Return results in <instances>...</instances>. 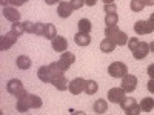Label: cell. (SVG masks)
Returning a JSON list of instances; mask_svg holds the SVG:
<instances>
[{"label":"cell","mask_w":154,"mask_h":115,"mask_svg":"<svg viewBox=\"0 0 154 115\" xmlns=\"http://www.w3.org/2000/svg\"><path fill=\"white\" fill-rule=\"evenodd\" d=\"M62 0H45L46 5H56V3H60Z\"/></svg>","instance_id":"cell-37"},{"label":"cell","mask_w":154,"mask_h":115,"mask_svg":"<svg viewBox=\"0 0 154 115\" xmlns=\"http://www.w3.org/2000/svg\"><path fill=\"white\" fill-rule=\"evenodd\" d=\"M105 23H106V26H116V25L119 23L117 12H114V14H106L105 16Z\"/></svg>","instance_id":"cell-28"},{"label":"cell","mask_w":154,"mask_h":115,"mask_svg":"<svg viewBox=\"0 0 154 115\" xmlns=\"http://www.w3.org/2000/svg\"><path fill=\"white\" fill-rule=\"evenodd\" d=\"M93 109L96 114H105L108 111V103L103 100V98H99L94 101V105H93Z\"/></svg>","instance_id":"cell-20"},{"label":"cell","mask_w":154,"mask_h":115,"mask_svg":"<svg viewBox=\"0 0 154 115\" xmlns=\"http://www.w3.org/2000/svg\"><path fill=\"white\" fill-rule=\"evenodd\" d=\"M75 61V55L72 54V52H63L62 55H60V58L57 60V65H59V68L65 72V71H68L69 68H71V65Z\"/></svg>","instance_id":"cell-6"},{"label":"cell","mask_w":154,"mask_h":115,"mask_svg":"<svg viewBox=\"0 0 154 115\" xmlns=\"http://www.w3.org/2000/svg\"><path fill=\"white\" fill-rule=\"evenodd\" d=\"M145 6H154V0H143Z\"/></svg>","instance_id":"cell-40"},{"label":"cell","mask_w":154,"mask_h":115,"mask_svg":"<svg viewBox=\"0 0 154 115\" xmlns=\"http://www.w3.org/2000/svg\"><path fill=\"white\" fill-rule=\"evenodd\" d=\"M149 25H151V26H152V29H154V12H151V16H149Z\"/></svg>","instance_id":"cell-39"},{"label":"cell","mask_w":154,"mask_h":115,"mask_svg":"<svg viewBox=\"0 0 154 115\" xmlns=\"http://www.w3.org/2000/svg\"><path fill=\"white\" fill-rule=\"evenodd\" d=\"M16 108L19 112H28L29 109H38V108H42V98L26 92L23 97L17 98Z\"/></svg>","instance_id":"cell-1"},{"label":"cell","mask_w":154,"mask_h":115,"mask_svg":"<svg viewBox=\"0 0 154 115\" xmlns=\"http://www.w3.org/2000/svg\"><path fill=\"white\" fill-rule=\"evenodd\" d=\"M2 5H3V8L8 6V5H9V0H2Z\"/></svg>","instance_id":"cell-42"},{"label":"cell","mask_w":154,"mask_h":115,"mask_svg":"<svg viewBox=\"0 0 154 115\" xmlns=\"http://www.w3.org/2000/svg\"><path fill=\"white\" fill-rule=\"evenodd\" d=\"M103 11L106 12V14H114V12H117V6H116L114 3H108L103 6Z\"/></svg>","instance_id":"cell-32"},{"label":"cell","mask_w":154,"mask_h":115,"mask_svg":"<svg viewBox=\"0 0 154 115\" xmlns=\"http://www.w3.org/2000/svg\"><path fill=\"white\" fill-rule=\"evenodd\" d=\"M102 2H103L105 5H108V3H114V0H102Z\"/></svg>","instance_id":"cell-43"},{"label":"cell","mask_w":154,"mask_h":115,"mask_svg":"<svg viewBox=\"0 0 154 115\" xmlns=\"http://www.w3.org/2000/svg\"><path fill=\"white\" fill-rule=\"evenodd\" d=\"M3 17L14 23V22L20 20V12L16 9V6H5L3 8Z\"/></svg>","instance_id":"cell-14"},{"label":"cell","mask_w":154,"mask_h":115,"mask_svg":"<svg viewBox=\"0 0 154 115\" xmlns=\"http://www.w3.org/2000/svg\"><path fill=\"white\" fill-rule=\"evenodd\" d=\"M85 86H86V80H83L82 77H77V78H74L72 81H69V92L72 95H79L82 92H85Z\"/></svg>","instance_id":"cell-9"},{"label":"cell","mask_w":154,"mask_h":115,"mask_svg":"<svg viewBox=\"0 0 154 115\" xmlns=\"http://www.w3.org/2000/svg\"><path fill=\"white\" fill-rule=\"evenodd\" d=\"M97 89H99V86H97V81H94V80H86L85 92H86L88 95H94V94L97 92Z\"/></svg>","instance_id":"cell-26"},{"label":"cell","mask_w":154,"mask_h":115,"mask_svg":"<svg viewBox=\"0 0 154 115\" xmlns=\"http://www.w3.org/2000/svg\"><path fill=\"white\" fill-rule=\"evenodd\" d=\"M51 42H53V49L56 51V52H63V51L68 49V42H66V38L62 37V35L54 37Z\"/></svg>","instance_id":"cell-15"},{"label":"cell","mask_w":154,"mask_h":115,"mask_svg":"<svg viewBox=\"0 0 154 115\" xmlns=\"http://www.w3.org/2000/svg\"><path fill=\"white\" fill-rule=\"evenodd\" d=\"M71 6H72V9H80L83 5H85V0H71Z\"/></svg>","instance_id":"cell-33"},{"label":"cell","mask_w":154,"mask_h":115,"mask_svg":"<svg viewBox=\"0 0 154 115\" xmlns=\"http://www.w3.org/2000/svg\"><path fill=\"white\" fill-rule=\"evenodd\" d=\"M11 32H14L17 37H20L23 32H26V31H25V25L20 20L19 22H14V23L11 25Z\"/></svg>","instance_id":"cell-25"},{"label":"cell","mask_w":154,"mask_h":115,"mask_svg":"<svg viewBox=\"0 0 154 115\" xmlns=\"http://www.w3.org/2000/svg\"><path fill=\"white\" fill-rule=\"evenodd\" d=\"M154 109V98L151 97H145L140 101V111L142 112H151Z\"/></svg>","instance_id":"cell-21"},{"label":"cell","mask_w":154,"mask_h":115,"mask_svg":"<svg viewBox=\"0 0 154 115\" xmlns=\"http://www.w3.org/2000/svg\"><path fill=\"white\" fill-rule=\"evenodd\" d=\"M139 43H140V40H139L137 37H131L130 40H128V43H126V45H128V49L134 51V49L137 48V45H139Z\"/></svg>","instance_id":"cell-30"},{"label":"cell","mask_w":154,"mask_h":115,"mask_svg":"<svg viewBox=\"0 0 154 115\" xmlns=\"http://www.w3.org/2000/svg\"><path fill=\"white\" fill-rule=\"evenodd\" d=\"M45 26H46V23H35V35H40V37H43V32H45Z\"/></svg>","instance_id":"cell-31"},{"label":"cell","mask_w":154,"mask_h":115,"mask_svg":"<svg viewBox=\"0 0 154 115\" xmlns=\"http://www.w3.org/2000/svg\"><path fill=\"white\" fill-rule=\"evenodd\" d=\"M126 92L123 91V87H112L108 91V100L111 101V103H116V105H120L122 103V100L126 97L125 95Z\"/></svg>","instance_id":"cell-10"},{"label":"cell","mask_w":154,"mask_h":115,"mask_svg":"<svg viewBox=\"0 0 154 115\" xmlns=\"http://www.w3.org/2000/svg\"><path fill=\"white\" fill-rule=\"evenodd\" d=\"M17 35L14 34V32H6V34H3L2 37H0V51H8L12 45H16V42H17Z\"/></svg>","instance_id":"cell-7"},{"label":"cell","mask_w":154,"mask_h":115,"mask_svg":"<svg viewBox=\"0 0 154 115\" xmlns=\"http://www.w3.org/2000/svg\"><path fill=\"white\" fill-rule=\"evenodd\" d=\"M97 3V0H85V5H88V6H94Z\"/></svg>","instance_id":"cell-38"},{"label":"cell","mask_w":154,"mask_h":115,"mask_svg":"<svg viewBox=\"0 0 154 115\" xmlns=\"http://www.w3.org/2000/svg\"><path fill=\"white\" fill-rule=\"evenodd\" d=\"M74 42L79 46H88L91 43V37H89V34H85V32H77L74 35Z\"/></svg>","instance_id":"cell-17"},{"label":"cell","mask_w":154,"mask_h":115,"mask_svg":"<svg viewBox=\"0 0 154 115\" xmlns=\"http://www.w3.org/2000/svg\"><path fill=\"white\" fill-rule=\"evenodd\" d=\"M105 35L109 37V38H112L114 43L117 45V46H125V45L128 43V35H126L123 31L119 29L117 25H116V26H106Z\"/></svg>","instance_id":"cell-2"},{"label":"cell","mask_w":154,"mask_h":115,"mask_svg":"<svg viewBox=\"0 0 154 115\" xmlns=\"http://www.w3.org/2000/svg\"><path fill=\"white\" fill-rule=\"evenodd\" d=\"M25 25V31H26L28 34H34L35 32V23L31 22V20H26V22H23Z\"/></svg>","instance_id":"cell-29"},{"label":"cell","mask_w":154,"mask_h":115,"mask_svg":"<svg viewBox=\"0 0 154 115\" xmlns=\"http://www.w3.org/2000/svg\"><path fill=\"white\" fill-rule=\"evenodd\" d=\"M108 74L111 77H114V78H122V77H125L128 74V68L122 61H114L108 66Z\"/></svg>","instance_id":"cell-5"},{"label":"cell","mask_w":154,"mask_h":115,"mask_svg":"<svg viewBox=\"0 0 154 115\" xmlns=\"http://www.w3.org/2000/svg\"><path fill=\"white\" fill-rule=\"evenodd\" d=\"M100 49H102V52H112V51L116 49V43H114V40L112 38H109V37H105L103 40L100 42Z\"/></svg>","instance_id":"cell-18"},{"label":"cell","mask_w":154,"mask_h":115,"mask_svg":"<svg viewBox=\"0 0 154 115\" xmlns=\"http://www.w3.org/2000/svg\"><path fill=\"white\" fill-rule=\"evenodd\" d=\"M43 37L46 38V40H53L54 37H57V29H56V26H54L53 23H46Z\"/></svg>","instance_id":"cell-22"},{"label":"cell","mask_w":154,"mask_h":115,"mask_svg":"<svg viewBox=\"0 0 154 115\" xmlns=\"http://www.w3.org/2000/svg\"><path fill=\"white\" fill-rule=\"evenodd\" d=\"M134 31L139 35H145V34H151L154 29H152V26L149 25L148 20H137L134 23Z\"/></svg>","instance_id":"cell-12"},{"label":"cell","mask_w":154,"mask_h":115,"mask_svg":"<svg viewBox=\"0 0 154 115\" xmlns=\"http://www.w3.org/2000/svg\"><path fill=\"white\" fill-rule=\"evenodd\" d=\"M133 52V57L136 58V60H143L151 51H149V45L148 43H145V42H140L139 45H137V48L134 49V51H131Z\"/></svg>","instance_id":"cell-11"},{"label":"cell","mask_w":154,"mask_h":115,"mask_svg":"<svg viewBox=\"0 0 154 115\" xmlns=\"http://www.w3.org/2000/svg\"><path fill=\"white\" fill-rule=\"evenodd\" d=\"M120 108L126 115H139L142 112L140 111V105H137V101L131 97H125L120 103Z\"/></svg>","instance_id":"cell-3"},{"label":"cell","mask_w":154,"mask_h":115,"mask_svg":"<svg viewBox=\"0 0 154 115\" xmlns=\"http://www.w3.org/2000/svg\"><path fill=\"white\" fill-rule=\"evenodd\" d=\"M72 6H71V3H68V2H62L59 3V6H57V14H59V17H62V19H68L71 14H72Z\"/></svg>","instance_id":"cell-16"},{"label":"cell","mask_w":154,"mask_h":115,"mask_svg":"<svg viewBox=\"0 0 154 115\" xmlns=\"http://www.w3.org/2000/svg\"><path fill=\"white\" fill-rule=\"evenodd\" d=\"M77 26H79V32H85V34H89V31L93 29V25H91V22H89L88 19H82V20H79Z\"/></svg>","instance_id":"cell-24"},{"label":"cell","mask_w":154,"mask_h":115,"mask_svg":"<svg viewBox=\"0 0 154 115\" xmlns=\"http://www.w3.org/2000/svg\"><path fill=\"white\" fill-rule=\"evenodd\" d=\"M146 74L151 77V78H154V63L148 66V69H146Z\"/></svg>","instance_id":"cell-36"},{"label":"cell","mask_w":154,"mask_h":115,"mask_svg":"<svg viewBox=\"0 0 154 115\" xmlns=\"http://www.w3.org/2000/svg\"><path fill=\"white\" fill-rule=\"evenodd\" d=\"M130 8L133 12H142L145 8V3H143V0H131Z\"/></svg>","instance_id":"cell-27"},{"label":"cell","mask_w":154,"mask_h":115,"mask_svg":"<svg viewBox=\"0 0 154 115\" xmlns=\"http://www.w3.org/2000/svg\"><path fill=\"white\" fill-rule=\"evenodd\" d=\"M37 77L40 78V81L43 83H51V77H49V69L48 66H40L37 71Z\"/></svg>","instance_id":"cell-23"},{"label":"cell","mask_w":154,"mask_h":115,"mask_svg":"<svg viewBox=\"0 0 154 115\" xmlns=\"http://www.w3.org/2000/svg\"><path fill=\"white\" fill-rule=\"evenodd\" d=\"M6 91L11 94V95H14L17 98L23 97L25 94H26V91H25V87H23V83L19 80V78H12L8 81L6 84Z\"/></svg>","instance_id":"cell-4"},{"label":"cell","mask_w":154,"mask_h":115,"mask_svg":"<svg viewBox=\"0 0 154 115\" xmlns=\"http://www.w3.org/2000/svg\"><path fill=\"white\" fill-rule=\"evenodd\" d=\"M16 63H17L19 69H23V71L29 69L31 65H32V61H31V58H29L28 55H19L17 60H16Z\"/></svg>","instance_id":"cell-19"},{"label":"cell","mask_w":154,"mask_h":115,"mask_svg":"<svg viewBox=\"0 0 154 115\" xmlns=\"http://www.w3.org/2000/svg\"><path fill=\"white\" fill-rule=\"evenodd\" d=\"M123 87V91L128 92V94H131L136 91V86H137V77L136 75H130V74H126L125 77H122V84Z\"/></svg>","instance_id":"cell-8"},{"label":"cell","mask_w":154,"mask_h":115,"mask_svg":"<svg viewBox=\"0 0 154 115\" xmlns=\"http://www.w3.org/2000/svg\"><path fill=\"white\" fill-rule=\"evenodd\" d=\"M146 87H148V91H149L151 94H154V78H151V80L148 81V84H146Z\"/></svg>","instance_id":"cell-35"},{"label":"cell","mask_w":154,"mask_h":115,"mask_svg":"<svg viewBox=\"0 0 154 115\" xmlns=\"http://www.w3.org/2000/svg\"><path fill=\"white\" fill-rule=\"evenodd\" d=\"M149 51H151V52L154 54V40H152V42L149 43Z\"/></svg>","instance_id":"cell-41"},{"label":"cell","mask_w":154,"mask_h":115,"mask_svg":"<svg viewBox=\"0 0 154 115\" xmlns=\"http://www.w3.org/2000/svg\"><path fill=\"white\" fill-rule=\"evenodd\" d=\"M26 2H28V0H9V5H12V6H22Z\"/></svg>","instance_id":"cell-34"},{"label":"cell","mask_w":154,"mask_h":115,"mask_svg":"<svg viewBox=\"0 0 154 115\" xmlns=\"http://www.w3.org/2000/svg\"><path fill=\"white\" fill-rule=\"evenodd\" d=\"M51 84H53L57 91H66L68 86H69V83H68V80H66V77L63 75V72L59 74V75H56L54 78L51 80Z\"/></svg>","instance_id":"cell-13"}]
</instances>
